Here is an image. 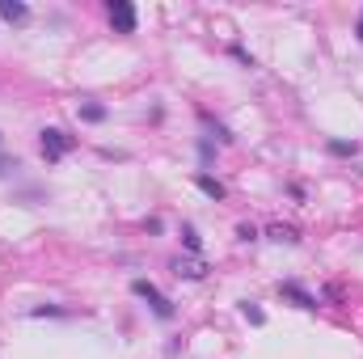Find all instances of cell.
I'll return each instance as SVG.
<instances>
[{
	"mask_svg": "<svg viewBox=\"0 0 363 359\" xmlns=\"http://www.w3.org/2000/svg\"><path fill=\"white\" fill-rule=\"evenodd\" d=\"M68 148H72V136H64L60 127H47V131H43V153H47V161H60Z\"/></svg>",
	"mask_w": 363,
	"mask_h": 359,
	"instance_id": "1",
	"label": "cell"
},
{
	"mask_svg": "<svg viewBox=\"0 0 363 359\" xmlns=\"http://www.w3.org/2000/svg\"><path fill=\"white\" fill-rule=\"evenodd\" d=\"M131 287H135V296H144V300H148V304L157 309V317H174V304H169V300H165V296H161V292H157V287L148 283V279H135Z\"/></svg>",
	"mask_w": 363,
	"mask_h": 359,
	"instance_id": "2",
	"label": "cell"
},
{
	"mask_svg": "<svg viewBox=\"0 0 363 359\" xmlns=\"http://www.w3.org/2000/svg\"><path fill=\"white\" fill-rule=\"evenodd\" d=\"M110 21H114V30L131 34V30H135V9H131L127 0H114V4H110Z\"/></svg>",
	"mask_w": 363,
	"mask_h": 359,
	"instance_id": "3",
	"label": "cell"
},
{
	"mask_svg": "<svg viewBox=\"0 0 363 359\" xmlns=\"http://www.w3.org/2000/svg\"><path fill=\"white\" fill-rule=\"evenodd\" d=\"M283 296H291V300H296L300 309H317V296H308V292H304L300 283H283Z\"/></svg>",
	"mask_w": 363,
	"mask_h": 359,
	"instance_id": "4",
	"label": "cell"
},
{
	"mask_svg": "<svg viewBox=\"0 0 363 359\" xmlns=\"http://www.w3.org/2000/svg\"><path fill=\"white\" fill-rule=\"evenodd\" d=\"M0 17H4V21H21V17H26V4H17V0H0Z\"/></svg>",
	"mask_w": 363,
	"mask_h": 359,
	"instance_id": "5",
	"label": "cell"
},
{
	"mask_svg": "<svg viewBox=\"0 0 363 359\" xmlns=\"http://www.w3.org/2000/svg\"><path fill=\"white\" fill-rule=\"evenodd\" d=\"M199 190H203V194H211V199H224V186H220V182L216 178H207V174H199Z\"/></svg>",
	"mask_w": 363,
	"mask_h": 359,
	"instance_id": "6",
	"label": "cell"
},
{
	"mask_svg": "<svg viewBox=\"0 0 363 359\" xmlns=\"http://www.w3.org/2000/svg\"><path fill=\"white\" fill-rule=\"evenodd\" d=\"M81 118H89V123H101V118H106V106H97V101H85V106H81Z\"/></svg>",
	"mask_w": 363,
	"mask_h": 359,
	"instance_id": "7",
	"label": "cell"
},
{
	"mask_svg": "<svg viewBox=\"0 0 363 359\" xmlns=\"http://www.w3.org/2000/svg\"><path fill=\"white\" fill-rule=\"evenodd\" d=\"M178 275H186V279H199V275H203V263H182V258H178Z\"/></svg>",
	"mask_w": 363,
	"mask_h": 359,
	"instance_id": "8",
	"label": "cell"
},
{
	"mask_svg": "<svg viewBox=\"0 0 363 359\" xmlns=\"http://www.w3.org/2000/svg\"><path fill=\"white\" fill-rule=\"evenodd\" d=\"M330 153H338V157H355V144H347V140H334V144H330Z\"/></svg>",
	"mask_w": 363,
	"mask_h": 359,
	"instance_id": "9",
	"label": "cell"
},
{
	"mask_svg": "<svg viewBox=\"0 0 363 359\" xmlns=\"http://www.w3.org/2000/svg\"><path fill=\"white\" fill-rule=\"evenodd\" d=\"M271 237H274V241H296V228H283V224H274Z\"/></svg>",
	"mask_w": 363,
	"mask_h": 359,
	"instance_id": "10",
	"label": "cell"
},
{
	"mask_svg": "<svg viewBox=\"0 0 363 359\" xmlns=\"http://www.w3.org/2000/svg\"><path fill=\"white\" fill-rule=\"evenodd\" d=\"M245 317H250L254 326H262V321H267V313H262V309H254V304H245Z\"/></svg>",
	"mask_w": 363,
	"mask_h": 359,
	"instance_id": "11",
	"label": "cell"
},
{
	"mask_svg": "<svg viewBox=\"0 0 363 359\" xmlns=\"http://www.w3.org/2000/svg\"><path fill=\"white\" fill-rule=\"evenodd\" d=\"M359 38H363V21H359Z\"/></svg>",
	"mask_w": 363,
	"mask_h": 359,
	"instance_id": "12",
	"label": "cell"
}]
</instances>
